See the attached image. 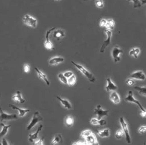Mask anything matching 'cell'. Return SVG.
<instances>
[{"instance_id": "cell-7", "label": "cell", "mask_w": 146, "mask_h": 145, "mask_svg": "<svg viewBox=\"0 0 146 145\" xmlns=\"http://www.w3.org/2000/svg\"><path fill=\"white\" fill-rule=\"evenodd\" d=\"M55 30H56V27H53V28L50 29L49 30H47L46 33H45V43H44V46L47 50H52L55 49L53 43H52L51 41L50 40V38H49L50 33L54 31Z\"/></svg>"}, {"instance_id": "cell-1", "label": "cell", "mask_w": 146, "mask_h": 145, "mask_svg": "<svg viewBox=\"0 0 146 145\" xmlns=\"http://www.w3.org/2000/svg\"><path fill=\"white\" fill-rule=\"evenodd\" d=\"M71 63H72V64L74 65V66H75V67L76 68L78 69V70H79V71L81 72V73H82L83 74V75H84L91 83H94L95 81H96V78H95L94 75L92 73H90L89 70H86L83 66L78 64V63H75L74 61H71Z\"/></svg>"}, {"instance_id": "cell-36", "label": "cell", "mask_w": 146, "mask_h": 145, "mask_svg": "<svg viewBox=\"0 0 146 145\" xmlns=\"http://www.w3.org/2000/svg\"><path fill=\"white\" fill-rule=\"evenodd\" d=\"M125 83H126L127 85H129V86H133V85L135 84V80L130 78H127V79L126 80V81H125Z\"/></svg>"}, {"instance_id": "cell-14", "label": "cell", "mask_w": 146, "mask_h": 145, "mask_svg": "<svg viewBox=\"0 0 146 145\" xmlns=\"http://www.w3.org/2000/svg\"><path fill=\"white\" fill-rule=\"evenodd\" d=\"M107 86H106V91L107 92L114 91L117 90V85H115V84L111 81V78H110V77L107 78Z\"/></svg>"}, {"instance_id": "cell-28", "label": "cell", "mask_w": 146, "mask_h": 145, "mask_svg": "<svg viewBox=\"0 0 146 145\" xmlns=\"http://www.w3.org/2000/svg\"><path fill=\"white\" fill-rule=\"evenodd\" d=\"M135 89L139 93V94L143 96V97H146V87L145 86H135Z\"/></svg>"}, {"instance_id": "cell-6", "label": "cell", "mask_w": 146, "mask_h": 145, "mask_svg": "<svg viewBox=\"0 0 146 145\" xmlns=\"http://www.w3.org/2000/svg\"><path fill=\"white\" fill-rule=\"evenodd\" d=\"M23 23L29 27L35 28L38 24V20L33 17L30 16V15H25L23 18Z\"/></svg>"}, {"instance_id": "cell-9", "label": "cell", "mask_w": 146, "mask_h": 145, "mask_svg": "<svg viewBox=\"0 0 146 145\" xmlns=\"http://www.w3.org/2000/svg\"><path fill=\"white\" fill-rule=\"evenodd\" d=\"M104 32L107 34V39L103 42L101 48H100V52H101V53H103V52H104V50H105L106 48H107V47L110 45V43H111V30H109L106 29V30H104Z\"/></svg>"}, {"instance_id": "cell-26", "label": "cell", "mask_w": 146, "mask_h": 145, "mask_svg": "<svg viewBox=\"0 0 146 145\" xmlns=\"http://www.w3.org/2000/svg\"><path fill=\"white\" fill-rule=\"evenodd\" d=\"M74 124V118L73 116H67L65 118V124L66 126L67 127H71L73 126Z\"/></svg>"}, {"instance_id": "cell-33", "label": "cell", "mask_w": 146, "mask_h": 145, "mask_svg": "<svg viewBox=\"0 0 146 145\" xmlns=\"http://www.w3.org/2000/svg\"><path fill=\"white\" fill-rule=\"evenodd\" d=\"M127 1H128V2H133V4H134V8H138L142 7V4L140 0H127Z\"/></svg>"}, {"instance_id": "cell-45", "label": "cell", "mask_w": 146, "mask_h": 145, "mask_svg": "<svg viewBox=\"0 0 146 145\" xmlns=\"http://www.w3.org/2000/svg\"><path fill=\"white\" fill-rule=\"evenodd\" d=\"M56 1H61V0H56Z\"/></svg>"}, {"instance_id": "cell-48", "label": "cell", "mask_w": 146, "mask_h": 145, "mask_svg": "<svg viewBox=\"0 0 146 145\" xmlns=\"http://www.w3.org/2000/svg\"><path fill=\"white\" fill-rule=\"evenodd\" d=\"M10 145H12V144H10Z\"/></svg>"}, {"instance_id": "cell-19", "label": "cell", "mask_w": 146, "mask_h": 145, "mask_svg": "<svg viewBox=\"0 0 146 145\" xmlns=\"http://www.w3.org/2000/svg\"><path fill=\"white\" fill-rule=\"evenodd\" d=\"M64 60V58L63 57H54L49 60L48 63H49L50 66H56V65H58L60 63H63Z\"/></svg>"}, {"instance_id": "cell-32", "label": "cell", "mask_w": 146, "mask_h": 145, "mask_svg": "<svg viewBox=\"0 0 146 145\" xmlns=\"http://www.w3.org/2000/svg\"><path fill=\"white\" fill-rule=\"evenodd\" d=\"M92 133H93V132H92V131L90 130V129H86V130L83 131V132L81 133V136H82V138H84H84L87 137V136H89V135L92 134Z\"/></svg>"}, {"instance_id": "cell-42", "label": "cell", "mask_w": 146, "mask_h": 145, "mask_svg": "<svg viewBox=\"0 0 146 145\" xmlns=\"http://www.w3.org/2000/svg\"><path fill=\"white\" fill-rule=\"evenodd\" d=\"M72 145H86L85 142H75L72 144Z\"/></svg>"}, {"instance_id": "cell-13", "label": "cell", "mask_w": 146, "mask_h": 145, "mask_svg": "<svg viewBox=\"0 0 146 145\" xmlns=\"http://www.w3.org/2000/svg\"><path fill=\"white\" fill-rule=\"evenodd\" d=\"M42 124H40V125L38 126V129H37L36 132H35V133L33 134H29V142H31V143H33L34 142H35V141L37 140V139L38 138V136H39V134L40 132V131L42 130Z\"/></svg>"}, {"instance_id": "cell-27", "label": "cell", "mask_w": 146, "mask_h": 145, "mask_svg": "<svg viewBox=\"0 0 146 145\" xmlns=\"http://www.w3.org/2000/svg\"><path fill=\"white\" fill-rule=\"evenodd\" d=\"M140 49L138 48H133V49L130 50V51H129V56L133 57L134 58H137V57H138V56L140 55Z\"/></svg>"}, {"instance_id": "cell-46", "label": "cell", "mask_w": 146, "mask_h": 145, "mask_svg": "<svg viewBox=\"0 0 146 145\" xmlns=\"http://www.w3.org/2000/svg\"><path fill=\"white\" fill-rule=\"evenodd\" d=\"M84 1H87V0H84Z\"/></svg>"}, {"instance_id": "cell-43", "label": "cell", "mask_w": 146, "mask_h": 145, "mask_svg": "<svg viewBox=\"0 0 146 145\" xmlns=\"http://www.w3.org/2000/svg\"><path fill=\"white\" fill-rule=\"evenodd\" d=\"M2 145H9V144H8L7 141L6 139H2Z\"/></svg>"}, {"instance_id": "cell-22", "label": "cell", "mask_w": 146, "mask_h": 145, "mask_svg": "<svg viewBox=\"0 0 146 145\" xmlns=\"http://www.w3.org/2000/svg\"><path fill=\"white\" fill-rule=\"evenodd\" d=\"M56 98H57V99H58L59 101L60 102L61 105L65 108V109H68V110L71 109V104L68 100H66V99H62V98L59 97L58 96H56Z\"/></svg>"}, {"instance_id": "cell-37", "label": "cell", "mask_w": 146, "mask_h": 145, "mask_svg": "<svg viewBox=\"0 0 146 145\" xmlns=\"http://www.w3.org/2000/svg\"><path fill=\"white\" fill-rule=\"evenodd\" d=\"M44 139H45V138L42 137L39 140L35 141V142H34L32 144H33V145H45L44 144Z\"/></svg>"}, {"instance_id": "cell-12", "label": "cell", "mask_w": 146, "mask_h": 145, "mask_svg": "<svg viewBox=\"0 0 146 145\" xmlns=\"http://www.w3.org/2000/svg\"><path fill=\"white\" fill-rule=\"evenodd\" d=\"M86 145H100L98 140L96 139V136L94 133L89 135L87 137L84 138Z\"/></svg>"}, {"instance_id": "cell-30", "label": "cell", "mask_w": 146, "mask_h": 145, "mask_svg": "<svg viewBox=\"0 0 146 145\" xmlns=\"http://www.w3.org/2000/svg\"><path fill=\"white\" fill-rule=\"evenodd\" d=\"M76 75L74 74L72 76H71L69 78L67 79V84L69 86H73L76 83Z\"/></svg>"}, {"instance_id": "cell-21", "label": "cell", "mask_w": 146, "mask_h": 145, "mask_svg": "<svg viewBox=\"0 0 146 145\" xmlns=\"http://www.w3.org/2000/svg\"><path fill=\"white\" fill-rule=\"evenodd\" d=\"M63 143V137L60 134H56L51 141L52 145H58Z\"/></svg>"}, {"instance_id": "cell-35", "label": "cell", "mask_w": 146, "mask_h": 145, "mask_svg": "<svg viewBox=\"0 0 146 145\" xmlns=\"http://www.w3.org/2000/svg\"><path fill=\"white\" fill-rule=\"evenodd\" d=\"M95 5L99 9H102L104 7V2L103 0H96L95 1Z\"/></svg>"}, {"instance_id": "cell-11", "label": "cell", "mask_w": 146, "mask_h": 145, "mask_svg": "<svg viewBox=\"0 0 146 145\" xmlns=\"http://www.w3.org/2000/svg\"><path fill=\"white\" fill-rule=\"evenodd\" d=\"M129 77L134 80H139V81H145V74L142 70H137L129 74Z\"/></svg>"}, {"instance_id": "cell-16", "label": "cell", "mask_w": 146, "mask_h": 145, "mask_svg": "<svg viewBox=\"0 0 146 145\" xmlns=\"http://www.w3.org/2000/svg\"><path fill=\"white\" fill-rule=\"evenodd\" d=\"M9 106L12 109L17 110V111H18L20 117H24L25 116V114H27V113L30 112V109H20V108L14 106L13 104H9Z\"/></svg>"}, {"instance_id": "cell-24", "label": "cell", "mask_w": 146, "mask_h": 145, "mask_svg": "<svg viewBox=\"0 0 146 145\" xmlns=\"http://www.w3.org/2000/svg\"><path fill=\"white\" fill-rule=\"evenodd\" d=\"M97 134L102 138H108L110 136V131L109 129H102L97 131Z\"/></svg>"}, {"instance_id": "cell-3", "label": "cell", "mask_w": 146, "mask_h": 145, "mask_svg": "<svg viewBox=\"0 0 146 145\" xmlns=\"http://www.w3.org/2000/svg\"><path fill=\"white\" fill-rule=\"evenodd\" d=\"M0 101H1V93H0ZM18 119L17 116L15 114H7L6 112L2 110V108L0 105V121H8L12 120H17Z\"/></svg>"}, {"instance_id": "cell-25", "label": "cell", "mask_w": 146, "mask_h": 145, "mask_svg": "<svg viewBox=\"0 0 146 145\" xmlns=\"http://www.w3.org/2000/svg\"><path fill=\"white\" fill-rule=\"evenodd\" d=\"M91 124L92 125H100L104 126L107 124V121L104 119H98L96 118H92L90 121Z\"/></svg>"}, {"instance_id": "cell-41", "label": "cell", "mask_w": 146, "mask_h": 145, "mask_svg": "<svg viewBox=\"0 0 146 145\" xmlns=\"http://www.w3.org/2000/svg\"><path fill=\"white\" fill-rule=\"evenodd\" d=\"M106 24H107V20H105V19H102V20H100V25L102 27H105Z\"/></svg>"}, {"instance_id": "cell-39", "label": "cell", "mask_w": 146, "mask_h": 145, "mask_svg": "<svg viewBox=\"0 0 146 145\" xmlns=\"http://www.w3.org/2000/svg\"><path fill=\"white\" fill-rule=\"evenodd\" d=\"M146 132V126H141L138 129V133L141 134H144Z\"/></svg>"}, {"instance_id": "cell-4", "label": "cell", "mask_w": 146, "mask_h": 145, "mask_svg": "<svg viewBox=\"0 0 146 145\" xmlns=\"http://www.w3.org/2000/svg\"><path fill=\"white\" fill-rule=\"evenodd\" d=\"M119 122H120L121 126H122V130L124 132V134L125 136V139H126V142L127 144L131 143V137L129 135V129H128V125L125 120L124 119L123 117H120L119 118Z\"/></svg>"}, {"instance_id": "cell-40", "label": "cell", "mask_w": 146, "mask_h": 145, "mask_svg": "<svg viewBox=\"0 0 146 145\" xmlns=\"http://www.w3.org/2000/svg\"><path fill=\"white\" fill-rule=\"evenodd\" d=\"M63 75H64L66 78L68 79V78H69L70 77L72 76L73 75H74V73H73V72L72 71H66V72H65V73H63Z\"/></svg>"}, {"instance_id": "cell-38", "label": "cell", "mask_w": 146, "mask_h": 145, "mask_svg": "<svg viewBox=\"0 0 146 145\" xmlns=\"http://www.w3.org/2000/svg\"><path fill=\"white\" fill-rule=\"evenodd\" d=\"M23 70H24L25 73H28L30 71V65L27 64V63H25L24 66H23Z\"/></svg>"}, {"instance_id": "cell-5", "label": "cell", "mask_w": 146, "mask_h": 145, "mask_svg": "<svg viewBox=\"0 0 146 145\" xmlns=\"http://www.w3.org/2000/svg\"><path fill=\"white\" fill-rule=\"evenodd\" d=\"M42 119H43V118H42V117H41V116L40 115V113L38 112V111H35V112L34 113L33 116V118H32L30 124L27 126V130H31L38 123L42 121Z\"/></svg>"}, {"instance_id": "cell-8", "label": "cell", "mask_w": 146, "mask_h": 145, "mask_svg": "<svg viewBox=\"0 0 146 145\" xmlns=\"http://www.w3.org/2000/svg\"><path fill=\"white\" fill-rule=\"evenodd\" d=\"M122 53H123V50L119 48L117 45H115L112 49V52H111V55H112L113 60L115 63H118L119 61H120L121 58L120 55Z\"/></svg>"}, {"instance_id": "cell-47", "label": "cell", "mask_w": 146, "mask_h": 145, "mask_svg": "<svg viewBox=\"0 0 146 145\" xmlns=\"http://www.w3.org/2000/svg\"><path fill=\"white\" fill-rule=\"evenodd\" d=\"M0 145H2V143H1V144H0Z\"/></svg>"}, {"instance_id": "cell-23", "label": "cell", "mask_w": 146, "mask_h": 145, "mask_svg": "<svg viewBox=\"0 0 146 145\" xmlns=\"http://www.w3.org/2000/svg\"><path fill=\"white\" fill-rule=\"evenodd\" d=\"M0 125L2 126V131L0 132V139H1V138H2L3 136H6V135L7 134L8 131H9V128L11 127V125H5V124H3L2 122L0 124Z\"/></svg>"}, {"instance_id": "cell-18", "label": "cell", "mask_w": 146, "mask_h": 145, "mask_svg": "<svg viewBox=\"0 0 146 145\" xmlns=\"http://www.w3.org/2000/svg\"><path fill=\"white\" fill-rule=\"evenodd\" d=\"M12 101H14L15 102H17V103H24L25 102V100L23 98L22 96V93L20 91H17L16 92L15 95H13V96L12 97Z\"/></svg>"}, {"instance_id": "cell-31", "label": "cell", "mask_w": 146, "mask_h": 145, "mask_svg": "<svg viewBox=\"0 0 146 145\" xmlns=\"http://www.w3.org/2000/svg\"><path fill=\"white\" fill-rule=\"evenodd\" d=\"M124 132H122V129H118V130H117V132H115V136L116 139H122V137L124 136Z\"/></svg>"}, {"instance_id": "cell-15", "label": "cell", "mask_w": 146, "mask_h": 145, "mask_svg": "<svg viewBox=\"0 0 146 145\" xmlns=\"http://www.w3.org/2000/svg\"><path fill=\"white\" fill-rule=\"evenodd\" d=\"M35 70H36L37 72V75H38V78H40L41 80H42V81H44V82L46 83L47 85H50V81H49V80H48V77H47V75H45L44 73H42V71H41L40 70L39 68H35Z\"/></svg>"}, {"instance_id": "cell-17", "label": "cell", "mask_w": 146, "mask_h": 145, "mask_svg": "<svg viewBox=\"0 0 146 145\" xmlns=\"http://www.w3.org/2000/svg\"><path fill=\"white\" fill-rule=\"evenodd\" d=\"M110 99L112 103H114L115 104H118V103H120L121 99L119 97V94L117 93L115 91H111V93L110 95Z\"/></svg>"}, {"instance_id": "cell-10", "label": "cell", "mask_w": 146, "mask_h": 145, "mask_svg": "<svg viewBox=\"0 0 146 145\" xmlns=\"http://www.w3.org/2000/svg\"><path fill=\"white\" fill-rule=\"evenodd\" d=\"M94 114L97 116L98 119H102V117L109 116V111L107 110H104L100 105H98L94 109Z\"/></svg>"}, {"instance_id": "cell-29", "label": "cell", "mask_w": 146, "mask_h": 145, "mask_svg": "<svg viewBox=\"0 0 146 145\" xmlns=\"http://www.w3.org/2000/svg\"><path fill=\"white\" fill-rule=\"evenodd\" d=\"M115 21H114V20H112V19H110V20H107V24H106V26H105L107 30H112L113 29L115 28Z\"/></svg>"}, {"instance_id": "cell-34", "label": "cell", "mask_w": 146, "mask_h": 145, "mask_svg": "<svg viewBox=\"0 0 146 145\" xmlns=\"http://www.w3.org/2000/svg\"><path fill=\"white\" fill-rule=\"evenodd\" d=\"M58 78L59 81H60L61 83L64 84H67V78L63 75V73H59L58 75Z\"/></svg>"}, {"instance_id": "cell-2", "label": "cell", "mask_w": 146, "mask_h": 145, "mask_svg": "<svg viewBox=\"0 0 146 145\" xmlns=\"http://www.w3.org/2000/svg\"><path fill=\"white\" fill-rule=\"evenodd\" d=\"M125 101L127 102H129V103H135V104H137L140 109V116H141L143 118H145V117H146L145 109L144 108H143V106H142L141 103H140V102L137 100V99H135L134 96H133V93L132 91H129L128 95L127 96V97L125 98Z\"/></svg>"}, {"instance_id": "cell-20", "label": "cell", "mask_w": 146, "mask_h": 145, "mask_svg": "<svg viewBox=\"0 0 146 145\" xmlns=\"http://www.w3.org/2000/svg\"><path fill=\"white\" fill-rule=\"evenodd\" d=\"M53 36L56 39H57L58 40H60V39L64 38L65 36H66V34H65V32L63 30H60V29H57V30L56 29L53 31Z\"/></svg>"}, {"instance_id": "cell-44", "label": "cell", "mask_w": 146, "mask_h": 145, "mask_svg": "<svg viewBox=\"0 0 146 145\" xmlns=\"http://www.w3.org/2000/svg\"><path fill=\"white\" fill-rule=\"evenodd\" d=\"M140 2H141L142 5H145V4L146 3V0H140Z\"/></svg>"}]
</instances>
